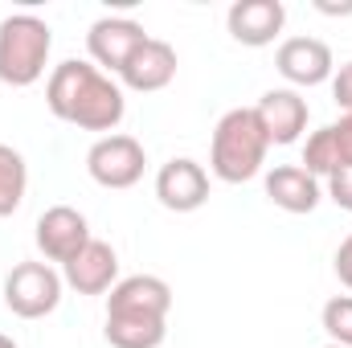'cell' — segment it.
I'll list each match as a JSON object with an SVG mask.
<instances>
[{
	"mask_svg": "<svg viewBox=\"0 0 352 348\" xmlns=\"http://www.w3.org/2000/svg\"><path fill=\"white\" fill-rule=\"evenodd\" d=\"M45 107L62 123L82 131H102V135H115V127L127 115L123 87L111 83V74H102L94 62H78V58H66L50 70Z\"/></svg>",
	"mask_w": 352,
	"mask_h": 348,
	"instance_id": "cell-1",
	"label": "cell"
},
{
	"mask_svg": "<svg viewBox=\"0 0 352 348\" xmlns=\"http://www.w3.org/2000/svg\"><path fill=\"white\" fill-rule=\"evenodd\" d=\"M173 287L160 274H127L107 295V345L111 348H160L168 336Z\"/></svg>",
	"mask_w": 352,
	"mask_h": 348,
	"instance_id": "cell-2",
	"label": "cell"
},
{
	"mask_svg": "<svg viewBox=\"0 0 352 348\" xmlns=\"http://www.w3.org/2000/svg\"><path fill=\"white\" fill-rule=\"evenodd\" d=\"M266 152H270V144H266V131L254 115V107H234L213 127L209 168L226 184H246L263 173Z\"/></svg>",
	"mask_w": 352,
	"mask_h": 348,
	"instance_id": "cell-3",
	"label": "cell"
},
{
	"mask_svg": "<svg viewBox=\"0 0 352 348\" xmlns=\"http://www.w3.org/2000/svg\"><path fill=\"white\" fill-rule=\"evenodd\" d=\"M50 50H54V33L41 17L33 12L4 17L0 21V83L16 90L41 83L50 66Z\"/></svg>",
	"mask_w": 352,
	"mask_h": 348,
	"instance_id": "cell-4",
	"label": "cell"
},
{
	"mask_svg": "<svg viewBox=\"0 0 352 348\" xmlns=\"http://www.w3.org/2000/svg\"><path fill=\"white\" fill-rule=\"evenodd\" d=\"M62 274L50 262H16L4 274V307L21 320H41L62 303Z\"/></svg>",
	"mask_w": 352,
	"mask_h": 348,
	"instance_id": "cell-5",
	"label": "cell"
},
{
	"mask_svg": "<svg viewBox=\"0 0 352 348\" xmlns=\"http://www.w3.org/2000/svg\"><path fill=\"white\" fill-rule=\"evenodd\" d=\"M144 168H148L144 144L135 135H123V131L98 135L87 152V173L102 188H131L144 180Z\"/></svg>",
	"mask_w": 352,
	"mask_h": 348,
	"instance_id": "cell-6",
	"label": "cell"
},
{
	"mask_svg": "<svg viewBox=\"0 0 352 348\" xmlns=\"http://www.w3.org/2000/svg\"><path fill=\"white\" fill-rule=\"evenodd\" d=\"M33 242H37V250H41L45 262H62L66 266L70 259H78V250L90 242L87 213H78L74 205H50L37 217Z\"/></svg>",
	"mask_w": 352,
	"mask_h": 348,
	"instance_id": "cell-7",
	"label": "cell"
},
{
	"mask_svg": "<svg viewBox=\"0 0 352 348\" xmlns=\"http://www.w3.org/2000/svg\"><path fill=\"white\" fill-rule=\"evenodd\" d=\"M144 41H148V33H144V25L131 21V17H98L87 33V50H90V58H94V66H98L102 74H107V70L119 74V70L127 66V58H131Z\"/></svg>",
	"mask_w": 352,
	"mask_h": 348,
	"instance_id": "cell-8",
	"label": "cell"
},
{
	"mask_svg": "<svg viewBox=\"0 0 352 348\" xmlns=\"http://www.w3.org/2000/svg\"><path fill=\"white\" fill-rule=\"evenodd\" d=\"M274 70L291 87H320V83H332L336 62H332L328 41H320V37H287L278 45V54H274Z\"/></svg>",
	"mask_w": 352,
	"mask_h": 348,
	"instance_id": "cell-9",
	"label": "cell"
},
{
	"mask_svg": "<svg viewBox=\"0 0 352 348\" xmlns=\"http://www.w3.org/2000/svg\"><path fill=\"white\" fill-rule=\"evenodd\" d=\"M62 283L78 295H107L119 283V254L111 242L90 238L87 246L78 250V259H70L62 266Z\"/></svg>",
	"mask_w": 352,
	"mask_h": 348,
	"instance_id": "cell-10",
	"label": "cell"
},
{
	"mask_svg": "<svg viewBox=\"0 0 352 348\" xmlns=\"http://www.w3.org/2000/svg\"><path fill=\"white\" fill-rule=\"evenodd\" d=\"M156 201L173 213H192L209 201V173L188 160V156H176L168 160L160 173H156Z\"/></svg>",
	"mask_w": 352,
	"mask_h": 348,
	"instance_id": "cell-11",
	"label": "cell"
},
{
	"mask_svg": "<svg viewBox=\"0 0 352 348\" xmlns=\"http://www.w3.org/2000/svg\"><path fill=\"white\" fill-rule=\"evenodd\" d=\"M287 25V8L283 0H238L230 4L226 12V29L238 45H250V50H263L270 45Z\"/></svg>",
	"mask_w": 352,
	"mask_h": 348,
	"instance_id": "cell-12",
	"label": "cell"
},
{
	"mask_svg": "<svg viewBox=\"0 0 352 348\" xmlns=\"http://www.w3.org/2000/svg\"><path fill=\"white\" fill-rule=\"evenodd\" d=\"M254 115H258V123H263L266 131V144H278V148H287V144H295L303 131H307V98L299 94V90H266L263 98H258V107H254Z\"/></svg>",
	"mask_w": 352,
	"mask_h": 348,
	"instance_id": "cell-13",
	"label": "cell"
},
{
	"mask_svg": "<svg viewBox=\"0 0 352 348\" xmlns=\"http://www.w3.org/2000/svg\"><path fill=\"white\" fill-rule=\"evenodd\" d=\"M303 168L316 180H328L352 168V115H340L336 123L320 127L303 144Z\"/></svg>",
	"mask_w": 352,
	"mask_h": 348,
	"instance_id": "cell-14",
	"label": "cell"
},
{
	"mask_svg": "<svg viewBox=\"0 0 352 348\" xmlns=\"http://www.w3.org/2000/svg\"><path fill=\"white\" fill-rule=\"evenodd\" d=\"M176 50L168 41H160V37H148L131 58H127V66L119 70V83L127 90H140V94H156V90H164L168 83L176 78Z\"/></svg>",
	"mask_w": 352,
	"mask_h": 348,
	"instance_id": "cell-15",
	"label": "cell"
},
{
	"mask_svg": "<svg viewBox=\"0 0 352 348\" xmlns=\"http://www.w3.org/2000/svg\"><path fill=\"white\" fill-rule=\"evenodd\" d=\"M266 201L283 213H311L324 201V184L303 164H278L266 173Z\"/></svg>",
	"mask_w": 352,
	"mask_h": 348,
	"instance_id": "cell-16",
	"label": "cell"
},
{
	"mask_svg": "<svg viewBox=\"0 0 352 348\" xmlns=\"http://www.w3.org/2000/svg\"><path fill=\"white\" fill-rule=\"evenodd\" d=\"M29 188V164L12 144H0V217H12Z\"/></svg>",
	"mask_w": 352,
	"mask_h": 348,
	"instance_id": "cell-17",
	"label": "cell"
},
{
	"mask_svg": "<svg viewBox=\"0 0 352 348\" xmlns=\"http://www.w3.org/2000/svg\"><path fill=\"white\" fill-rule=\"evenodd\" d=\"M320 324L332 336V345L352 348V295H332L320 312Z\"/></svg>",
	"mask_w": 352,
	"mask_h": 348,
	"instance_id": "cell-18",
	"label": "cell"
},
{
	"mask_svg": "<svg viewBox=\"0 0 352 348\" xmlns=\"http://www.w3.org/2000/svg\"><path fill=\"white\" fill-rule=\"evenodd\" d=\"M332 98H336V107L352 115V62H344L336 74H332Z\"/></svg>",
	"mask_w": 352,
	"mask_h": 348,
	"instance_id": "cell-19",
	"label": "cell"
},
{
	"mask_svg": "<svg viewBox=\"0 0 352 348\" xmlns=\"http://www.w3.org/2000/svg\"><path fill=\"white\" fill-rule=\"evenodd\" d=\"M324 184H328V197H332V201H336L344 213H352V168H349V173L328 176Z\"/></svg>",
	"mask_w": 352,
	"mask_h": 348,
	"instance_id": "cell-20",
	"label": "cell"
},
{
	"mask_svg": "<svg viewBox=\"0 0 352 348\" xmlns=\"http://www.w3.org/2000/svg\"><path fill=\"white\" fill-rule=\"evenodd\" d=\"M336 279L352 291V234L340 242V250H336Z\"/></svg>",
	"mask_w": 352,
	"mask_h": 348,
	"instance_id": "cell-21",
	"label": "cell"
},
{
	"mask_svg": "<svg viewBox=\"0 0 352 348\" xmlns=\"http://www.w3.org/2000/svg\"><path fill=\"white\" fill-rule=\"evenodd\" d=\"M0 348H16V340H8V336H0Z\"/></svg>",
	"mask_w": 352,
	"mask_h": 348,
	"instance_id": "cell-22",
	"label": "cell"
},
{
	"mask_svg": "<svg viewBox=\"0 0 352 348\" xmlns=\"http://www.w3.org/2000/svg\"><path fill=\"white\" fill-rule=\"evenodd\" d=\"M324 348H340V345H324Z\"/></svg>",
	"mask_w": 352,
	"mask_h": 348,
	"instance_id": "cell-23",
	"label": "cell"
}]
</instances>
